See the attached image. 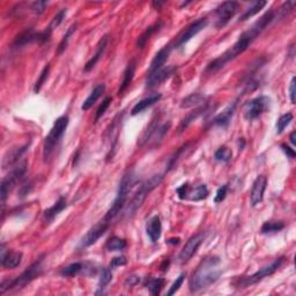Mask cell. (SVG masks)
<instances>
[{"label":"cell","instance_id":"6da1fadb","mask_svg":"<svg viewBox=\"0 0 296 296\" xmlns=\"http://www.w3.org/2000/svg\"><path fill=\"white\" fill-rule=\"evenodd\" d=\"M274 18H276V15H274L273 11H270L267 12V13H265L263 17L256 21V22L250 27V29H248L246 32H244L240 36V38L237 39L235 44L228 49L226 52H223L220 57L215 58L214 60L211 61V63L207 65V69H206V71H207V72H215V71H219L227 63H229L230 60L235 59L237 56L243 54V52L251 45V43L254 42L268 26H270V23L272 22Z\"/></svg>","mask_w":296,"mask_h":296},{"label":"cell","instance_id":"7a4b0ae2","mask_svg":"<svg viewBox=\"0 0 296 296\" xmlns=\"http://www.w3.org/2000/svg\"><path fill=\"white\" fill-rule=\"evenodd\" d=\"M219 265H220V259L218 257L212 256L204 259L191 277L189 282L190 291L192 293L199 292L217 281L222 273Z\"/></svg>","mask_w":296,"mask_h":296},{"label":"cell","instance_id":"3957f363","mask_svg":"<svg viewBox=\"0 0 296 296\" xmlns=\"http://www.w3.org/2000/svg\"><path fill=\"white\" fill-rule=\"evenodd\" d=\"M135 183H137V177H135V175L132 171L126 172V174L123 176L122 181H120L119 183L118 191H117L116 198L113 200L112 205H111L109 211L107 212L106 217L103 218L104 221L109 222L110 223V222L123 211V208L125 207L126 202H128L129 194L134 187Z\"/></svg>","mask_w":296,"mask_h":296},{"label":"cell","instance_id":"277c9868","mask_svg":"<svg viewBox=\"0 0 296 296\" xmlns=\"http://www.w3.org/2000/svg\"><path fill=\"white\" fill-rule=\"evenodd\" d=\"M42 258H38L35 263L30 265L24 272H22L20 276L14 278V279H7L2 280L1 285H0V294H5L6 292L11 291H18L22 289L23 287L29 285L33 280L38 278L42 273Z\"/></svg>","mask_w":296,"mask_h":296},{"label":"cell","instance_id":"5b68a950","mask_svg":"<svg viewBox=\"0 0 296 296\" xmlns=\"http://www.w3.org/2000/svg\"><path fill=\"white\" fill-rule=\"evenodd\" d=\"M69 122L70 119L67 116H61L56 119L55 124L50 130V132H49V134L45 137L44 145H43V159H44V161H48L54 154L56 147L58 146L65 131H66L67 126H69Z\"/></svg>","mask_w":296,"mask_h":296},{"label":"cell","instance_id":"8992f818","mask_svg":"<svg viewBox=\"0 0 296 296\" xmlns=\"http://www.w3.org/2000/svg\"><path fill=\"white\" fill-rule=\"evenodd\" d=\"M162 180H163V175H154L149 178V180L144 182V183L139 186V189L135 191L134 196L132 197L128 208H126L125 211L126 217L131 218L132 215L135 214V212L141 207V205H143L145 200H146L148 194L152 192L156 186H159Z\"/></svg>","mask_w":296,"mask_h":296},{"label":"cell","instance_id":"52a82bcc","mask_svg":"<svg viewBox=\"0 0 296 296\" xmlns=\"http://www.w3.org/2000/svg\"><path fill=\"white\" fill-rule=\"evenodd\" d=\"M283 260H285V258L283 257L277 258L276 260L272 261L270 265L260 268V270L252 274V276L236 278V279L233 281V286H235L236 288H246V287L255 285V283H257L260 281V280H263L264 278L270 277V276H272L273 273H276L277 271L281 267V265L283 264Z\"/></svg>","mask_w":296,"mask_h":296},{"label":"cell","instance_id":"ba28073f","mask_svg":"<svg viewBox=\"0 0 296 296\" xmlns=\"http://www.w3.org/2000/svg\"><path fill=\"white\" fill-rule=\"evenodd\" d=\"M171 123H160V119L153 120L152 124L148 126V129L144 132V134L140 138V146H144L148 143H150L153 146H156L165 139L166 134L168 133L169 129H170Z\"/></svg>","mask_w":296,"mask_h":296},{"label":"cell","instance_id":"9c48e42d","mask_svg":"<svg viewBox=\"0 0 296 296\" xmlns=\"http://www.w3.org/2000/svg\"><path fill=\"white\" fill-rule=\"evenodd\" d=\"M27 174V162H22L15 166L7 176H5L1 181V203L4 205L6 199H7L9 192L17 185L18 181L23 178V176Z\"/></svg>","mask_w":296,"mask_h":296},{"label":"cell","instance_id":"30bf717a","mask_svg":"<svg viewBox=\"0 0 296 296\" xmlns=\"http://www.w3.org/2000/svg\"><path fill=\"white\" fill-rule=\"evenodd\" d=\"M271 108V98L268 96H258L244 104V116L248 120H254L267 112Z\"/></svg>","mask_w":296,"mask_h":296},{"label":"cell","instance_id":"8fae6325","mask_svg":"<svg viewBox=\"0 0 296 296\" xmlns=\"http://www.w3.org/2000/svg\"><path fill=\"white\" fill-rule=\"evenodd\" d=\"M240 5L236 1H224L219 6L215 11V27L218 29H221L227 23L235 17V14L239 11Z\"/></svg>","mask_w":296,"mask_h":296},{"label":"cell","instance_id":"7c38bea8","mask_svg":"<svg viewBox=\"0 0 296 296\" xmlns=\"http://www.w3.org/2000/svg\"><path fill=\"white\" fill-rule=\"evenodd\" d=\"M50 35L51 33L49 30L36 33L33 29H27L17 36L12 46H13V49H20L28 44H32V43H44L48 41Z\"/></svg>","mask_w":296,"mask_h":296},{"label":"cell","instance_id":"4fadbf2b","mask_svg":"<svg viewBox=\"0 0 296 296\" xmlns=\"http://www.w3.org/2000/svg\"><path fill=\"white\" fill-rule=\"evenodd\" d=\"M205 239H206L205 231H200V233L196 234V235L191 237V239L186 242V244L184 245V248L181 250L180 255H178V261H180L181 264L187 263V261H189L190 259L197 254L199 246L202 245V243Z\"/></svg>","mask_w":296,"mask_h":296},{"label":"cell","instance_id":"5bb4252c","mask_svg":"<svg viewBox=\"0 0 296 296\" xmlns=\"http://www.w3.org/2000/svg\"><path fill=\"white\" fill-rule=\"evenodd\" d=\"M208 20L206 18H202L199 20L194 21L193 23H191L186 29L184 30L183 33L178 36L177 41L175 43V48H181L182 45H184L185 43H187L190 39H192L194 36L198 35V34L202 32L203 29H205L206 26H207Z\"/></svg>","mask_w":296,"mask_h":296},{"label":"cell","instance_id":"9a60e30c","mask_svg":"<svg viewBox=\"0 0 296 296\" xmlns=\"http://www.w3.org/2000/svg\"><path fill=\"white\" fill-rule=\"evenodd\" d=\"M109 222L107 221H101L100 223H97L96 226H94L91 230H88V233L86 234L85 237L80 242V246L81 248H88L92 244L97 242L98 239L107 233L108 228H109Z\"/></svg>","mask_w":296,"mask_h":296},{"label":"cell","instance_id":"2e32d148","mask_svg":"<svg viewBox=\"0 0 296 296\" xmlns=\"http://www.w3.org/2000/svg\"><path fill=\"white\" fill-rule=\"evenodd\" d=\"M266 185H267V178L266 176L264 175L258 176V177L256 178V181L254 182L251 193H250V200H251V205L254 206V207L258 206L259 204L263 202L265 190H266Z\"/></svg>","mask_w":296,"mask_h":296},{"label":"cell","instance_id":"e0dca14e","mask_svg":"<svg viewBox=\"0 0 296 296\" xmlns=\"http://www.w3.org/2000/svg\"><path fill=\"white\" fill-rule=\"evenodd\" d=\"M177 69L175 66H168L166 69H161L152 74H148V78L146 81V87L148 89H152L154 87L160 86L163 81L169 79L174 74Z\"/></svg>","mask_w":296,"mask_h":296},{"label":"cell","instance_id":"ac0fdd59","mask_svg":"<svg viewBox=\"0 0 296 296\" xmlns=\"http://www.w3.org/2000/svg\"><path fill=\"white\" fill-rule=\"evenodd\" d=\"M172 46L171 44L165 45L157 54L154 56L152 63H150L149 70H148V74H152L156 71L163 69V65L166 64V61L169 59V56L171 54Z\"/></svg>","mask_w":296,"mask_h":296},{"label":"cell","instance_id":"d6986e66","mask_svg":"<svg viewBox=\"0 0 296 296\" xmlns=\"http://www.w3.org/2000/svg\"><path fill=\"white\" fill-rule=\"evenodd\" d=\"M66 207H67L66 198H65V197H60V198L55 203L54 206L45 209L44 213H43L42 221L44 222L45 224H50L51 222L55 220L56 217H58L59 213L63 212Z\"/></svg>","mask_w":296,"mask_h":296},{"label":"cell","instance_id":"ffe728a7","mask_svg":"<svg viewBox=\"0 0 296 296\" xmlns=\"http://www.w3.org/2000/svg\"><path fill=\"white\" fill-rule=\"evenodd\" d=\"M22 252L20 251H7L5 245H1V266L4 268H15L22 261Z\"/></svg>","mask_w":296,"mask_h":296},{"label":"cell","instance_id":"44dd1931","mask_svg":"<svg viewBox=\"0 0 296 296\" xmlns=\"http://www.w3.org/2000/svg\"><path fill=\"white\" fill-rule=\"evenodd\" d=\"M28 147H29V144H26L20 147H14L11 150H8L4 155V159H2V169H7L9 166L17 165L18 160L27 152Z\"/></svg>","mask_w":296,"mask_h":296},{"label":"cell","instance_id":"7402d4cb","mask_svg":"<svg viewBox=\"0 0 296 296\" xmlns=\"http://www.w3.org/2000/svg\"><path fill=\"white\" fill-rule=\"evenodd\" d=\"M146 233L153 243H156L160 240L162 234V223L159 215H154L147 221Z\"/></svg>","mask_w":296,"mask_h":296},{"label":"cell","instance_id":"603a6c76","mask_svg":"<svg viewBox=\"0 0 296 296\" xmlns=\"http://www.w3.org/2000/svg\"><path fill=\"white\" fill-rule=\"evenodd\" d=\"M161 98H162V95L159 94V92H154V94L149 95V96L143 98V100L139 101L138 103L135 104L133 108H132L131 115L135 116V115H138V113L144 112L145 110L148 109V108H150L155 103H157V102L161 100Z\"/></svg>","mask_w":296,"mask_h":296},{"label":"cell","instance_id":"cb8c5ba5","mask_svg":"<svg viewBox=\"0 0 296 296\" xmlns=\"http://www.w3.org/2000/svg\"><path fill=\"white\" fill-rule=\"evenodd\" d=\"M107 44H108V36H103L101 38V41L98 42L96 51H95L94 56H92L91 59H89L87 61V63H86L85 69H83V71H85V72H89V71H92L95 67V65H96L98 63V61H100L101 57H102V56H103L104 51H106Z\"/></svg>","mask_w":296,"mask_h":296},{"label":"cell","instance_id":"d4e9b609","mask_svg":"<svg viewBox=\"0 0 296 296\" xmlns=\"http://www.w3.org/2000/svg\"><path fill=\"white\" fill-rule=\"evenodd\" d=\"M236 106H237V102H233V103L229 104V106L222 111L221 113H219V115L213 119L214 125L220 126V128H227V126L229 125L231 117H233L234 112H235Z\"/></svg>","mask_w":296,"mask_h":296},{"label":"cell","instance_id":"484cf974","mask_svg":"<svg viewBox=\"0 0 296 296\" xmlns=\"http://www.w3.org/2000/svg\"><path fill=\"white\" fill-rule=\"evenodd\" d=\"M135 61L132 60L130 61L128 64V66H126V69L124 71V74H123V80L122 83H120V87L118 89V95H122L123 92H124L126 89L129 88V86L131 85L132 80L134 78V74H135Z\"/></svg>","mask_w":296,"mask_h":296},{"label":"cell","instance_id":"4316f807","mask_svg":"<svg viewBox=\"0 0 296 296\" xmlns=\"http://www.w3.org/2000/svg\"><path fill=\"white\" fill-rule=\"evenodd\" d=\"M206 100L207 97L205 95L199 94V92H194V94H191L189 96H186L183 98L181 102V108L182 109H189V108H197L202 104L206 103Z\"/></svg>","mask_w":296,"mask_h":296},{"label":"cell","instance_id":"83f0119b","mask_svg":"<svg viewBox=\"0 0 296 296\" xmlns=\"http://www.w3.org/2000/svg\"><path fill=\"white\" fill-rule=\"evenodd\" d=\"M104 91H106V86L103 85V83H101V85H97L96 87L92 89L91 94H89V96L86 98L85 102L82 103L81 109L83 111H87L91 109V108L94 106L95 103H96V101L102 96V94H103Z\"/></svg>","mask_w":296,"mask_h":296},{"label":"cell","instance_id":"f1b7e54d","mask_svg":"<svg viewBox=\"0 0 296 296\" xmlns=\"http://www.w3.org/2000/svg\"><path fill=\"white\" fill-rule=\"evenodd\" d=\"M163 26L162 24V22H156V23H154L153 26H149L147 28L146 30H145V32L141 34L140 36H139V38H138V41H137V46L139 49H143L145 45L147 44V42H148V39L150 38V37H152V35L154 33H156L157 30H160V28H161Z\"/></svg>","mask_w":296,"mask_h":296},{"label":"cell","instance_id":"f546056e","mask_svg":"<svg viewBox=\"0 0 296 296\" xmlns=\"http://www.w3.org/2000/svg\"><path fill=\"white\" fill-rule=\"evenodd\" d=\"M208 189L205 184L198 185L194 189H189V192H187L186 199L194 200V202H199V200H203L205 198H207L208 196Z\"/></svg>","mask_w":296,"mask_h":296},{"label":"cell","instance_id":"4dcf8cb0","mask_svg":"<svg viewBox=\"0 0 296 296\" xmlns=\"http://www.w3.org/2000/svg\"><path fill=\"white\" fill-rule=\"evenodd\" d=\"M111 280H112V272H111L109 267H104L101 272L100 280H98V291L95 293V294L96 295L104 294V293H106L104 292V289H106L107 286L111 282Z\"/></svg>","mask_w":296,"mask_h":296},{"label":"cell","instance_id":"1f68e13d","mask_svg":"<svg viewBox=\"0 0 296 296\" xmlns=\"http://www.w3.org/2000/svg\"><path fill=\"white\" fill-rule=\"evenodd\" d=\"M126 246H128V243L124 239H120L118 236H112L107 240L106 249L108 251H123Z\"/></svg>","mask_w":296,"mask_h":296},{"label":"cell","instance_id":"d6a6232c","mask_svg":"<svg viewBox=\"0 0 296 296\" xmlns=\"http://www.w3.org/2000/svg\"><path fill=\"white\" fill-rule=\"evenodd\" d=\"M285 228V223L281 221H266L260 228L261 234H274L281 231Z\"/></svg>","mask_w":296,"mask_h":296},{"label":"cell","instance_id":"836d02e7","mask_svg":"<svg viewBox=\"0 0 296 296\" xmlns=\"http://www.w3.org/2000/svg\"><path fill=\"white\" fill-rule=\"evenodd\" d=\"M266 5H267L266 1H256V2H254L251 7H249L244 12V13L240 15V21H245V20H248V18L254 17V15L258 14L259 12H260L261 9H263Z\"/></svg>","mask_w":296,"mask_h":296},{"label":"cell","instance_id":"e575fe53","mask_svg":"<svg viewBox=\"0 0 296 296\" xmlns=\"http://www.w3.org/2000/svg\"><path fill=\"white\" fill-rule=\"evenodd\" d=\"M83 268H85V265H83L82 263H73V264H70L69 266L64 267L63 270L60 271V274L63 277H66V278L75 277V276H78L79 273L82 272Z\"/></svg>","mask_w":296,"mask_h":296},{"label":"cell","instance_id":"d590c367","mask_svg":"<svg viewBox=\"0 0 296 296\" xmlns=\"http://www.w3.org/2000/svg\"><path fill=\"white\" fill-rule=\"evenodd\" d=\"M75 30H76V23L72 24V26H71L69 29H67L66 34H65L63 39H61L60 43H59V45H58V49H57V54L58 55H61L65 50H66L67 45H69V42L71 39V36H72L73 34L75 33Z\"/></svg>","mask_w":296,"mask_h":296},{"label":"cell","instance_id":"8d00e7d4","mask_svg":"<svg viewBox=\"0 0 296 296\" xmlns=\"http://www.w3.org/2000/svg\"><path fill=\"white\" fill-rule=\"evenodd\" d=\"M205 110H206L205 107L200 108V109H197L196 111H192V112H191L190 115H187L186 117H185V118L183 120H182V123H181V125H180V132L184 131V130L186 129L187 126H189L191 124V123L193 122V120H196L197 118H198V117L200 115H202V113Z\"/></svg>","mask_w":296,"mask_h":296},{"label":"cell","instance_id":"74e56055","mask_svg":"<svg viewBox=\"0 0 296 296\" xmlns=\"http://www.w3.org/2000/svg\"><path fill=\"white\" fill-rule=\"evenodd\" d=\"M231 157H233V152H231L229 148L226 147V146L220 147L217 150V152L214 153V159L219 162L227 163V162L230 161Z\"/></svg>","mask_w":296,"mask_h":296},{"label":"cell","instance_id":"f35d334b","mask_svg":"<svg viewBox=\"0 0 296 296\" xmlns=\"http://www.w3.org/2000/svg\"><path fill=\"white\" fill-rule=\"evenodd\" d=\"M163 285H165V280L161 278H155V279H150L148 282V289H149L152 295H159L161 293Z\"/></svg>","mask_w":296,"mask_h":296},{"label":"cell","instance_id":"ab89813d","mask_svg":"<svg viewBox=\"0 0 296 296\" xmlns=\"http://www.w3.org/2000/svg\"><path fill=\"white\" fill-rule=\"evenodd\" d=\"M293 120V113L292 112H287L285 115H282L278 119L277 122V132L278 133H282L283 130H285L287 126L291 124V122Z\"/></svg>","mask_w":296,"mask_h":296},{"label":"cell","instance_id":"60d3db41","mask_svg":"<svg viewBox=\"0 0 296 296\" xmlns=\"http://www.w3.org/2000/svg\"><path fill=\"white\" fill-rule=\"evenodd\" d=\"M49 72H50V66H49V65H46L44 69H43L41 75H39V78L37 79V81L35 83V87H34V92H35L36 94H38V92H41L43 85H44L46 79H48Z\"/></svg>","mask_w":296,"mask_h":296},{"label":"cell","instance_id":"b9f144b4","mask_svg":"<svg viewBox=\"0 0 296 296\" xmlns=\"http://www.w3.org/2000/svg\"><path fill=\"white\" fill-rule=\"evenodd\" d=\"M66 13H67L66 8H63V9H61V11L59 12V13H58L57 15H56V17H55L54 18H52V21L50 22V24H49L48 29H46V30H49V32L52 33V32H54V30L56 29V28L59 27V24H60L61 22H63L65 17H66Z\"/></svg>","mask_w":296,"mask_h":296},{"label":"cell","instance_id":"7bdbcfd3","mask_svg":"<svg viewBox=\"0 0 296 296\" xmlns=\"http://www.w3.org/2000/svg\"><path fill=\"white\" fill-rule=\"evenodd\" d=\"M111 101H112V98L111 97H106L103 101H102V103L100 104V107H98V109L96 111V115H95V123L98 122V119L102 118V116L106 113L108 108L110 107Z\"/></svg>","mask_w":296,"mask_h":296},{"label":"cell","instance_id":"ee69618b","mask_svg":"<svg viewBox=\"0 0 296 296\" xmlns=\"http://www.w3.org/2000/svg\"><path fill=\"white\" fill-rule=\"evenodd\" d=\"M184 279H185V273H182L181 276L178 277L177 279L175 280V282L172 283L170 288H169V291H168V293H166V295H168V296H171V295L176 294V292H178V289H180V288H181V286L183 285Z\"/></svg>","mask_w":296,"mask_h":296},{"label":"cell","instance_id":"f6af8a7d","mask_svg":"<svg viewBox=\"0 0 296 296\" xmlns=\"http://www.w3.org/2000/svg\"><path fill=\"white\" fill-rule=\"evenodd\" d=\"M295 1H287L283 4L281 7L279 8V14L280 18H285L288 14H291L293 12V9L295 7Z\"/></svg>","mask_w":296,"mask_h":296},{"label":"cell","instance_id":"bcb514c9","mask_svg":"<svg viewBox=\"0 0 296 296\" xmlns=\"http://www.w3.org/2000/svg\"><path fill=\"white\" fill-rule=\"evenodd\" d=\"M48 1H35L33 2L32 6H30V9H32L33 13L35 14H42L43 12L46 9V6H48Z\"/></svg>","mask_w":296,"mask_h":296},{"label":"cell","instance_id":"7dc6e473","mask_svg":"<svg viewBox=\"0 0 296 296\" xmlns=\"http://www.w3.org/2000/svg\"><path fill=\"white\" fill-rule=\"evenodd\" d=\"M227 192H228V185L227 184L223 185V186L219 187V190L217 191V194H215L214 202L217 204L223 202V200L226 199V197H227Z\"/></svg>","mask_w":296,"mask_h":296},{"label":"cell","instance_id":"c3c4849f","mask_svg":"<svg viewBox=\"0 0 296 296\" xmlns=\"http://www.w3.org/2000/svg\"><path fill=\"white\" fill-rule=\"evenodd\" d=\"M128 263V259L124 256H119V257H115L111 260L110 267H119V266H124Z\"/></svg>","mask_w":296,"mask_h":296},{"label":"cell","instance_id":"681fc988","mask_svg":"<svg viewBox=\"0 0 296 296\" xmlns=\"http://www.w3.org/2000/svg\"><path fill=\"white\" fill-rule=\"evenodd\" d=\"M189 189H190V185L189 184H183V185H182V186H180L177 190H176V192H177L178 197H180L181 199H186V196H187V192H189Z\"/></svg>","mask_w":296,"mask_h":296},{"label":"cell","instance_id":"f907efd6","mask_svg":"<svg viewBox=\"0 0 296 296\" xmlns=\"http://www.w3.org/2000/svg\"><path fill=\"white\" fill-rule=\"evenodd\" d=\"M295 76H293L292 81H291V85H289V98H291V102L293 104H295Z\"/></svg>","mask_w":296,"mask_h":296},{"label":"cell","instance_id":"816d5d0a","mask_svg":"<svg viewBox=\"0 0 296 296\" xmlns=\"http://www.w3.org/2000/svg\"><path fill=\"white\" fill-rule=\"evenodd\" d=\"M282 150L285 152V154L287 155V157H291V159H294L295 157V150L291 148L289 146H287V145H281Z\"/></svg>","mask_w":296,"mask_h":296},{"label":"cell","instance_id":"f5cc1de1","mask_svg":"<svg viewBox=\"0 0 296 296\" xmlns=\"http://www.w3.org/2000/svg\"><path fill=\"white\" fill-rule=\"evenodd\" d=\"M140 281V278L139 277H129L128 278V280H126V285H130V287H132V286H134V285H137V283Z\"/></svg>","mask_w":296,"mask_h":296},{"label":"cell","instance_id":"db71d44e","mask_svg":"<svg viewBox=\"0 0 296 296\" xmlns=\"http://www.w3.org/2000/svg\"><path fill=\"white\" fill-rule=\"evenodd\" d=\"M295 134H296L295 132H292L291 137H289V138H291V143H292L293 146H295V145H296V141H295Z\"/></svg>","mask_w":296,"mask_h":296},{"label":"cell","instance_id":"11a10c76","mask_svg":"<svg viewBox=\"0 0 296 296\" xmlns=\"http://www.w3.org/2000/svg\"><path fill=\"white\" fill-rule=\"evenodd\" d=\"M168 243H172V244H178L180 243V239H171L168 240Z\"/></svg>","mask_w":296,"mask_h":296},{"label":"cell","instance_id":"9f6ffc18","mask_svg":"<svg viewBox=\"0 0 296 296\" xmlns=\"http://www.w3.org/2000/svg\"><path fill=\"white\" fill-rule=\"evenodd\" d=\"M165 4H166V2H156V1H154L153 2V6H154V7H156V8H160L162 5H165Z\"/></svg>","mask_w":296,"mask_h":296}]
</instances>
